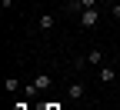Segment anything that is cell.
<instances>
[{
	"label": "cell",
	"mask_w": 120,
	"mask_h": 110,
	"mask_svg": "<svg viewBox=\"0 0 120 110\" xmlns=\"http://www.w3.org/2000/svg\"><path fill=\"white\" fill-rule=\"evenodd\" d=\"M77 67H103V50H87V57H80L77 60Z\"/></svg>",
	"instance_id": "cell-1"
},
{
	"label": "cell",
	"mask_w": 120,
	"mask_h": 110,
	"mask_svg": "<svg viewBox=\"0 0 120 110\" xmlns=\"http://www.w3.org/2000/svg\"><path fill=\"white\" fill-rule=\"evenodd\" d=\"M77 20H80V27H87V30H94V27L100 23V7H90V10H83V13H80Z\"/></svg>",
	"instance_id": "cell-2"
},
{
	"label": "cell",
	"mask_w": 120,
	"mask_h": 110,
	"mask_svg": "<svg viewBox=\"0 0 120 110\" xmlns=\"http://www.w3.org/2000/svg\"><path fill=\"white\" fill-rule=\"evenodd\" d=\"M30 83L37 87V93H43V90H50V87H53V77H50L47 70H43V73H37V77H34Z\"/></svg>",
	"instance_id": "cell-3"
},
{
	"label": "cell",
	"mask_w": 120,
	"mask_h": 110,
	"mask_svg": "<svg viewBox=\"0 0 120 110\" xmlns=\"http://www.w3.org/2000/svg\"><path fill=\"white\" fill-rule=\"evenodd\" d=\"M83 93H87V87L77 80V83H70V87H67V100H70V103H80V100H83Z\"/></svg>",
	"instance_id": "cell-4"
},
{
	"label": "cell",
	"mask_w": 120,
	"mask_h": 110,
	"mask_svg": "<svg viewBox=\"0 0 120 110\" xmlns=\"http://www.w3.org/2000/svg\"><path fill=\"white\" fill-rule=\"evenodd\" d=\"M57 23V17H53V13H40V17H37V30H50Z\"/></svg>",
	"instance_id": "cell-5"
},
{
	"label": "cell",
	"mask_w": 120,
	"mask_h": 110,
	"mask_svg": "<svg viewBox=\"0 0 120 110\" xmlns=\"http://www.w3.org/2000/svg\"><path fill=\"white\" fill-rule=\"evenodd\" d=\"M97 80H100V83H110V80H113V67H110V64H103V67L97 70Z\"/></svg>",
	"instance_id": "cell-6"
},
{
	"label": "cell",
	"mask_w": 120,
	"mask_h": 110,
	"mask_svg": "<svg viewBox=\"0 0 120 110\" xmlns=\"http://www.w3.org/2000/svg\"><path fill=\"white\" fill-rule=\"evenodd\" d=\"M67 13L80 17V13H83V0H67Z\"/></svg>",
	"instance_id": "cell-7"
},
{
	"label": "cell",
	"mask_w": 120,
	"mask_h": 110,
	"mask_svg": "<svg viewBox=\"0 0 120 110\" xmlns=\"http://www.w3.org/2000/svg\"><path fill=\"white\" fill-rule=\"evenodd\" d=\"M7 90H10V93H17V90H23V83H20V80H13V77H10V80H7Z\"/></svg>",
	"instance_id": "cell-8"
},
{
	"label": "cell",
	"mask_w": 120,
	"mask_h": 110,
	"mask_svg": "<svg viewBox=\"0 0 120 110\" xmlns=\"http://www.w3.org/2000/svg\"><path fill=\"white\" fill-rule=\"evenodd\" d=\"M110 17H113V20H120V4H110Z\"/></svg>",
	"instance_id": "cell-9"
},
{
	"label": "cell",
	"mask_w": 120,
	"mask_h": 110,
	"mask_svg": "<svg viewBox=\"0 0 120 110\" xmlns=\"http://www.w3.org/2000/svg\"><path fill=\"white\" fill-rule=\"evenodd\" d=\"M13 4H17V0H0V7H4V10H10Z\"/></svg>",
	"instance_id": "cell-10"
},
{
	"label": "cell",
	"mask_w": 120,
	"mask_h": 110,
	"mask_svg": "<svg viewBox=\"0 0 120 110\" xmlns=\"http://www.w3.org/2000/svg\"><path fill=\"white\" fill-rule=\"evenodd\" d=\"M43 110H60V107H57V103H47V107H43Z\"/></svg>",
	"instance_id": "cell-11"
},
{
	"label": "cell",
	"mask_w": 120,
	"mask_h": 110,
	"mask_svg": "<svg viewBox=\"0 0 120 110\" xmlns=\"http://www.w3.org/2000/svg\"><path fill=\"white\" fill-rule=\"evenodd\" d=\"M13 110H27V103H17V107H13Z\"/></svg>",
	"instance_id": "cell-12"
},
{
	"label": "cell",
	"mask_w": 120,
	"mask_h": 110,
	"mask_svg": "<svg viewBox=\"0 0 120 110\" xmlns=\"http://www.w3.org/2000/svg\"><path fill=\"white\" fill-rule=\"evenodd\" d=\"M34 4H40V0H34Z\"/></svg>",
	"instance_id": "cell-13"
}]
</instances>
